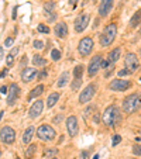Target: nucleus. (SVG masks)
Returning a JSON list of instances; mask_svg holds the SVG:
<instances>
[{
    "mask_svg": "<svg viewBox=\"0 0 141 159\" xmlns=\"http://www.w3.org/2000/svg\"><path fill=\"white\" fill-rule=\"evenodd\" d=\"M6 75H7V69L4 68V69L2 70V79H4V76H6Z\"/></svg>",
    "mask_w": 141,
    "mask_h": 159,
    "instance_id": "40",
    "label": "nucleus"
},
{
    "mask_svg": "<svg viewBox=\"0 0 141 159\" xmlns=\"http://www.w3.org/2000/svg\"><path fill=\"white\" fill-rule=\"evenodd\" d=\"M33 63L35 66H45V65H47V61H45L42 56L35 55V56H33Z\"/></svg>",
    "mask_w": 141,
    "mask_h": 159,
    "instance_id": "25",
    "label": "nucleus"
},
{
    "mask_svg": "<svg viewBox=\"0 0 141 159\" xmlns=\"http://www.w3.org/2000/svg\"><path fill=\"white\" fill-rule=\"evenodd\" d=\"M35 151H37V145H30L28 149L26 151V156H27V158H31V156L35 154Z\"/></svg>",
    "mask_w": 141,
    "mask_h": 159,
    "instance_id": "27",
    "label": "nucleus"
},
{
    "mask_svg": "<svg viewBox=\"0 0 141 159\" xmlns=\"http://www.w3.org/2000/svg\"><path fill=\"white\" fill-rule=\"evenodd\" d=\"M2 94H9V89L6 86H2Z\"/></svg>",
    "mask_w": 141,
    "mask_h": 159,
    "instance_id": "39",
    "label": "nucleus"
},
{
    "mask_svg": "<svg viewBox=\"0 0 141 159\" xmlns=\"http://www.w3.org/2000/svg\"><path fill=\"white\" fill-rule=\"evenodd\" d=\"M33 134H34V127L30 125L24 131V134H23V142H24V144H28L31 141V138H33Z\"/></svg>",
    "mask_w": 141,
    "mask_h": 159,
    "instance_id": "20",
    "label": "nucleus"
},
{
    "mask_svg": "<svg viewBox=\"0 0 141 159\" xmlns=\"http://www.w3.org/2000/svg\"><path fill=\"white\" fill-rule=\"evenodd\" d=\"M119 58H120V48H114L107 56V59L110 61L111 63H116L117 61H119Z\"/></svg>",
    "mask_w": 141,
    "mask_h": 159,
    "instance_id": "23",
    "label": "nucleus"
},
{
    "mask_svg": "<svg viewBox=\"0 0 141 159\" xmlns=\"http://www.w3.org/2000/svg\"><path fill=\"white\" fill-rule=\"evenodd\" d=\"M42 108H44V101H41V100H37V101H34L33 106L30 107V111H28V115H30L31 118H37L38 115L42 113Z\"/></svg>",
    "mask_w": 141,
    "mask_h": 159,
    "instance_id": "14",
    "label": "nucleus"
},
{
    "mask_svg": "<svg viewBox=\"0 0 141 159\" xmlns=\"http://www.w3.org/2000/svg\"><path fill=\"white\" fill-rule=\"evenodd\" d=\"M140 54H141V48H140Z\"/></svg>",
    "mask_w": 141,
    "mask_h": 159,
    "instance_id": "47",
    "label": "nucleus"
},
{
    "mask_svg": "<svg viewBox=\"0 0 141 159\" xmlns=\"http://www.w3.org/2000/svg\"><path fill=\"white\" fill-rule=\"evenodd\" d=\"M35 76H37V69H34V68H26V69H23V72H21V80L26 82V83L34 80Z\"/></svg>",
    "mask_w": 141,
    "mask_h": 159,
    "instance_id": "16",
    "label": "nucleus"
},
{
    "mask_svg": "<svg viewBox=\"0 0 141 159\" xmlns=\"http://www.w3.org/2000/svg\"><path fill=\"white\" fill-rule=\"evenodd\" d=\"M89 20H90V16L88 14V13L81 14L79 17H76V20H75V30L78 31V33L85 31V28L88 27V24H89Z\"/></svg>",
    "mask_w": 141,
    "mask_h": 159,
    "instance_id": "8",
    "label": "nucleus"
},
{
    "mask_svg": "<svg viewBox=\"0 0 141 159\" xmlns=\"http://www.w3.org/2000/svg\"><path fill=\"white\" fill-rule=\"evenodd\" d=\"M82 85V79H75L74 82H72V85H70V89L74 90V92H76V90L81 87Z\"/></svg>",
    "mask_w": 141,
    "mask_h": 159,
    "instance_id": "28",
    "label": "nucleus"
},
{
    "mask_svg": "<svg viewBox=\"0 0 141 159\" xmlns=\"http://www.w3.org/2000/svg\"><path fill=\"white\" fill-rule=\"evenodd\" d=\"M44 92V86L42 85H38V86H35L33 90H31V93L28 94V100H31V99H34V97H38L41 94V93Z\"/></svg>",
    "mask_w": 141,
    "mask_h": 159,
    "instance_id": "22",
    "label": "nucleus"
},
{
    "mask_svg": "<svg viewBox=\"0 0 141 159\" xmlns=\"http://www.w3.org/2000/svg\"><path fill=\"white\" fill-rule=\"evenodd\" d=\"M51 58L54 61H60L61 59V52L58 49H52L51 51Z\"/></svg>",
    "mask_w": 141,
    "mask_h": 159,
    "instance_id": "30",
    "label": "nucleus"
},
{
    "mask_svg": "<svg viewBox=\"0 0 141 159\" xmlns=\"http://www.w3.org/2000/svg\"><path fill=\"white\" fill-rule=\"evenodd\" d=\"M54 7H55V4L52 3V2H51V3H45V10H47V11L54 10Z\"/></svg>",
    "mask_w": 141,
    "mask_h": 159,
    "instance_id": "35",
    "label": "nucleus"
},
{
    "mask_svg": "<svg viewBox=\"0 0 141 159\" xmlns=\"http://www.w3.org/2000/svg\"><path fill=\"white\" fill-rule=\"evenodd\" d=\"M33 45H34V48H35V49H42V48H44V42L40 41V40H35Z\"/></svg>",
    "mask_w": 141,
    "mask_h": 159,
    "instance_id": "32",
    "label": "nucleus"
},
{
    "mask_svg": "<svg viewBox=\"0 0 141 159\" xmlns=\"http://www.w3.org/2000/svg\"><path fill=\"white\" fill-rule=\"evenodd\" d=\"M13 42H14V40H13V38H6V41H4V47H11V45H13Z\"/></svg>",
    "mask_w": 141,
    "mask_h": 159,
    "instance_id": "36",
    "label": "nucleus"
},
{
    "mask_svg": "<svg viewBox=\"0 0 141 159\" xmlns=\"http://www.w3.org/2000/svg\"><path fill=\"white\" fill-rule=\"evenodd\" d=\"M102 56L100 55H96L93 56L92 61H90L89 66H88V73H89V76H95V75L99 72V69L102 68Z\"/></svg>",
    "mask_w": 141,
    "mask_h": 159,
    "instance_id": "9",
    "label": "nucleus"
},
{
    "mask_svg": "<svg viewBox=\"0 0 141 159\" xmlns=\"http://www.w3.org/2000/svg\"><path fill=\"white\" fill-rule=\"evenodd\" d=\"M78 2H79V0H69V3L72 4L74 7H75V6H76V3H78Z\"/></svg>",
    "mask_w": 141,
    "mask_h": 159,
    "instance_id": "41",
    "label": "nucleus"
},
{
    "mask_svg": "<svg viewBox=\"0 0 141 159\" xmlns=\"http://www.w3.org/2000/svg\"><path fill=\"white\" fill-rule=\"evenodd\" d=\"M55 35L60 38H65L68 35V26L65 23H58L55 26Z\"/></svg>",
    "mask_w": 141,
    "mask_h": 159,
    "instance_id": "17",
    "label": "nucleus"
},
{
    "mask_svg": "<svg viewBox=\"0 0 141 159\" xmlns=\"http://www.w3.org/2000/svg\"><path fill=\"white\" fill-rule=\"evenodd\" d=\"M140 82H141V78H140Z\"/></svg>",
    "mask_w": 141,
    "mask_h": 159,
    "instance_id": "48",
    "label": "nucleus"
},
{
    "mask_svg": "<svg viewBox=\"0 0 141 159\" xmlns=\"http://www.w3.org/2000/svg\"><path fill=\"white\" fill-rule=\"evenodd\" d=\"M96 89H97V86L95 85V83H90V85L86 86L85 90H83V92L81 93V96H79V103H81V104L89 103L90 100H92V97L95 96Z\"/></svg>",
    "mask_w": 141,
    "mask_h": 159,
    "instance_id": "5",
    "label": "nucleus"
},
{
    "mask_svg": "<svg viewBox=\"0 0 141 159\" xmlns=\"http://www.w3.org/2000/svg\"><path fill=\"white\" fill-rule=\"evenodd\" d=\"M67 128L70 137H76V134H78V118L75 115H69L67 118Z\"/></svg>",
    "mask_w": 141,
    "mask_h": 159,
    "instance_id": "12",
    "label": "nucleus"
},
{
    "mask_svg": "<svg viewBox=\"0 0 141 159\" xmlns=\"http://www.w3.org/2000/svg\"><path fill=\"white\" fill-rule=\"evenodd\" d=\"M121 120V115H120V111L117 108V106L111 104L109 106L103 113V122L107 127H116Z\"/></svg>",
    "mask_w": 141,
    "mask_h": 159,
    "instance_id": "1",
    "label": "nucleus"
},
{
    "mask_svg": "<svg viewBox=\"0 0 141 159\" xmlns=\"http://www.w3.org/2000/svg\"><path fill=\"white\" fill-rule=\"evenodd\" d=\"M55 129L52 128L48 124H42L41 127H38L37 129V137L42 141H52L55 138Z\"/></svg>",
    "mask_w": 141,
    "mask_h": 159,
    "instance_id": "4",
    "label": "nucleus"
},
{
    "mask_svg": "<svg viewBox=\"0 0 141 159\" xmlns=\"http://www.w3.org/2000/svg\"><path fill=\"white\" fill-rule=\"evenodd\" d=\"M45 78V72H41V73H38V79H42Z\"/></svg>",
    "mask_w": 141,
    "mask_h": 159,
    "instance_id": "42",
    "label": "nucleus"
},
{
    "mask_svg": "<svg viewBox=\"0 0 141 159\" xmlns=\"http://www.w3.org/2000/svg\"><path fill=\"white\" fill-rule=\"evenodd\" d=\"M120 142H121V137H120V135H113V142H111L113 147H116V145L120 144Z\"/></svg>",
    "mask_w": 141,
    "mask_h": 159,
    "instance_id": "34",
    "label": "nucleus"
},
{
    "mask_svg": "<svg viewBox=\"0 0 141 159\" xmlns=\"http://www.w3.org/2000/svg\"><path fill=\"white\" fill-rule=\"evenodd\" d=\"M20 93V87L16 83H11L10 87H9V94H7V104L9 106H13L16 103V100L19 97Z\"/></svg>",
    "mask_w": 141,
    "mask_h": 159,
    "instance_id": "13",
    "label": "nucleus"
},
{
    "mask_svg": "<svg viewBox=\"0 0 141 159\" xmlns=\"http://www.w3.org/2000/svg\"><path fill=\"white\" fill-rule=\"evenodd\" d=\"M93 159H99V155H95L93 156Z\"/></svg>",
    "mask_w": 141,
    "mask_h": 159,
    "instance_id": "44",
    "label": "nucleus"
},
{
    "mask_svg": "<svg viewBox=\"0 0 141 159\" xmlns=\"http://www.w3.org/2000/svg\"><path fill=\"white\" fill-rule=\"evenodd\" d=\"M19 54V47H14V48L11 49V52L7 55V58H6V65L7 66H11L13 63H14V56Z\"/></svg>",
    "mask_w": 141,
    "mask_h": 159,
    "instance_id": "19",
    "label": "nucleus"
},
{
    "mask_svg": "<svg viewBox=\"0 0 141 159\" xmlns=\"http://www.w3.org/2000/svg\"><path fill=\"white\" fill-rule=\"evenodd\" d=\"M140 24H141V10H138L134 13V16L130 19V27L131 28H136Z\"/></svg>",
    "mask_w": 141,
    "mask_h": 159,
    "instance_id": "18",
    "label": "nucleus"
},
{
    "mask_svg": "<svg viewBox=\"0 0 141 159\" xmlns=\"http://www.w3.org/2000/svg\"><path fill=\"white\" fill-rule=\"evenodd\" d=\"M93 121H95V122H97V121H99V115H93Z\"/></svg>",
    "mask_w": 141,
    "mask_h": 159,
    "instance_id": "43",
    "label": "nucleus"
},
{
    "mask_svg": "<svg viewBox=\"0 0 141 159\" xmlns=\"http://www.w3.org/2000/svg\"><path fill=\"white\" fill-rule=\"evenodd\" d=\"M117 35V26L116 24H109L100 35V45L102 47H109L114 41Z\"/></svg>",
    "mask_w": 141,
    "mask_h": 159,
    "instance_id": "3",
    "label": "nucleus"
},
{
    "mask_svg": "<svg viewBox=\"0 0 141 159\" xmlns=\"http://www.w3.org/2000/svg\"><path fill=\"white\" fill-rule=\"evenodd\" d=\"M130 73V70L128 69H121V70H119V76H126V75H128Z\"/></svg>",
    "mask_w": 141,
    "mask_h": 159,
    "instance_id": "37",
    "label": "nucleus"
},
{
    "mask_svg": "<svg viewBox=\"0 0 141 159\" xmlns=\"http://www.w3.org/2000/svg\"><path fill=\"white\" fill-rule=\"evenodd\" d=\"M78 49H79V54H81L82 56H88L93 49V40L89 37L82 38V40L79 41Z\"/></svg>",
    "mask_w": 141,
    "mask_h": 159,
    "instance_id": "6",
    "label": "nucleus"
},
{
    "mask_svg": "<svg viewBox=\"0 0 141 159\" xmlns=\"http://www.w3.org/2000/svg\"><path fill=\"white\" fill-rule=\"evenodd\" d=\"M68 80H69V73H68V72H63L60 76L58 82H56V86H58V87H63V86L68 83Z\"/></svg>",
    "mask_w": 141,
    "mask_h": 159,
    "instance_id": "24",
    "label": "nucleus"
},
{
    "mask_svg": "<svg viewBox=\"0 0 141 159\" xmlns=\"http://www.w3.org/2000/svg\"><path fill=\"white\" fill-rule=\"evenodd\" d=\"M113 3H114V0H102L100 6H99V16L100 17H106L111 11Z\"/></svg>",
    "mask_w": 141,
    "mask_h": 159,
    "instance_id": "15",
    "label": "nucleus"
},
{
    "mask_svg": "<svg viewBox=\"0 0 141 159\" xmlns=\"http://www.w3.org/2000/svg\"><path fill=\"white\" fill-rule=\"evenodd\" d=\"M124 63H126V69H128L130 72H136L140 68V61H138L136 54H127L124 58Z\"/></svg>",
    "mask_w": 141,
    "mask_h": 159,
    "instance_id": "7",
    "label": "nucleus"
},
{
    "mask_svg": "<svg viewBox=\"0 0 141 159\" xmlns=\"http://www.w3.org/2000/svg\"><path fill=\"white\" fill-rule=\"evenodd\" d=\"M14 138H16V132L11 127H6V125L2 127V142L11 144V142H14Z\"/></svg>",
    "mask_w": 141,
    "mask_h": 159,
    "instance_id": "11",
    "label": "nucleus"
},
{
    "mask_svg": "<svg viewBox=\"0 0 141 159\" xmlns=\"http://www.w3.org/2000/svg\"><path fill=\"white\" fill-rule=\"evenodd\" d=\"M133 159H134V158H133Z\"/></svg>",
    "mask_w": 141,
    "mask_h": 159,
    "instance_id": "50",
    "label": "nucleus"
},
{
    "mask_svg": "<svg viewBox=\"0 0 141 159\" xmlns=\"http://www.w3.org/2000/svg\"><path fill=\"white\" fill-rule=\"evenodd\" d=\"M109 87H110V90H114V92H124L130 87V80H123V79L111 80Z\"/></svg>",
    "mask_w": 141,
    "mask_h": 159,
    "instance_id": "10",
    "label": "nucleus"
},
{
    "mask_svg": "<svg viewBox=\"0 0 141 159\" xmlns=\"http://www.w3.org/2000/svg\"><path fill=\"white\" fill-rule=\"evenodd\" d=\"M56 152H58V149L56 148H47L45 149V152H44V158H49V156H54L56 154Z\"/></svg>",
    "mask_w": 141,
    "mask_h": 159,
    "instance_id": "29",
    "label": "nucleus"
},
{
    "mask_svg": "<svg viewBox=\"0 0 141 159\" xmlns=\"http://www.w3.org/2000/svg\"><path fill=\"white\" fill-rule=\"evenodd\" d=\"M88 156H89V154H88V151H83L81 154V159H88Z\"/></svg>",
    "mask_w": 141,
    "mask_h": 159,
    "instance_id": "38",
    "label": "nucleus"
},
{
    "mask_svg": "<svg viewBox=\"0 0 141 159\" xmlns=\"http://www.w3.org/2000/svg\"><path fill=\"white\" fill-rule=\"evenodd\" d=\"M133 154L137 156H141V145H134L133 147Z\"/></svg>",
    "mask_w": 141,
    "mask_h": 159,
    "instance_id": "33",
    "label": "nucleus"
},
{
    "mask_svg": "<svg viewBox=\"0 0 141 159\" xmlns=\"http://www.w3.org/2000/svg\"><path fill=\"white\" fill-rule=\"evenodd\" d=\"M82 73H83V66H82V65H78V66L74 69V78L82 79Z\"/></svg>",
    "mask_w": 141,
    "mask_h": 159,
    "instance_id": "26",
    "label": "nucleus"
},
{
    "mask_svg": "<svg viewBox=\"0 0 141 159\" xmlns=\"http://www.w3.org/2000/svg\"><path fill=\"white\" fill-rule=\"evenodd\" d=\"M141 107V96L138 93H133L130 96H127L123 101V110L131 114L134 111H137Z\"/></svg>",
    "mask_w": 141,
    "mask_h": 159,
    "instance_id": "2",
    "label": "nucleus"
},
{
    "mask_svg": "<svg viewBox=\"0 0 141 159\" xmlns=\"http://www.w3.org/2000/svg\"><path fill=\"white\" fill-rule=\"evenodd\" d=\"M51 159H58V158H51Z\"/></svg>",
    "mask_w": 141,
    "mask_h": 159,
    "instance_id": "46",
    "label": "nucleus"
},
{
    "mask_svg": "<svg viewBox=\"0 0 141 159\" xmlns=\"http://www.w3.org/2000/svg\"><path fill=\"white\" fill-rule=\"evenodd\" d=\"M138 34H140V35H141V27H140V30H138Z\"/></svg>",
    "mask_w": 141,
    "mask_h": 159,
    "instance_id": "45",
    "label": "nucleus"
},
{
    "mask_svg": "<svg viewBox=\"0 0 141 159\" xmlns=\"http://www.w3.org/2000/svg\"><path fill=\"white\" fill-rule=\"evenodd\" d=\"M93 2H96V0H93Z\"/></svg>",
    "mask_w": 141,
    "mask_h": 159,
    "instance_id": "49",
    "label": "nucleus"
},
{
    "mask_svg": "<svg viewBox=\"0 0 141 159\" xmlns=\"http://www.w3.org/2000/svg\"><path fill=\"white\" fill-rule=\"evenodd\" d=\"M58 99H60V93H51L48 96V99H47V106L49 108L54 107L56 104V101H58Z\"/></svg>",
    "mask_w": 141,
    "mask_h": 159,
    "instance_id": "21",
    "label": "nucleus"
},
{
    "mask_svg": "<svg viewBox=\"0 0 141 159\" xmlns=\"http://www.w3.org/2000/svg\"><path fill=\"white\" fill-rule=\"evenodd\" d=\"M37 30L40 31V33H44V34H48L49 33V28L45 24H40V26L37 27Z\"/></svg>",
    "mask_w": 141,
    "mask_h": 159,
    "instance_id": "31",
    "label": "nucleus"
}]
</instances>
